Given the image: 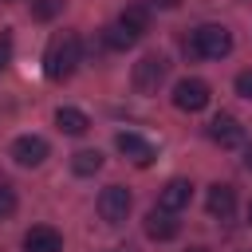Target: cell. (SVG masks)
<instances>
[{"mask_svg": "<svg viewBox=\"0 0 252 252\" xmlns=\"http://www.w3.org/2000/svg\"><path fill=\"white\" fill-rule=\"evenodd\" d=\"M189 197H193V185H189L185 177H173V181H165V189L158 193V205L169 209V213H177V209L189 205Z\"/></svg>", "mask_w": 252, "mask_h": 252, "instance_id": "7c38bea8", "label": "cell"}, {"mask_svg": "<svg viewBox=\"0 0 252 252\" xmlns=\"http://www.w3.org/2000/svg\"><path fill=\"white\" fill-rule=\"evenodd\" d=\"M134 43H138V35H134V32H126L118 20L106 28V47H114V51H126V47H134Z\"/></svg>", "mask_w": 252, "mask_h": 252, "instance_id": "2e32d148", "label": "cell"}, {"mask_svg": "<svg viewBox=\"0 0 252 252\" xmlns=\"http://www.w3.org/2000/svg\"><path fill=\"white\" fill-rule=\"evenodd\" d=\"M71 169H75L79 177H91V173L102 169V154H98V150H79V154H71Z\"/></svg>", "mask_w": 252, "mask_h": 252, "instance_id": "9a60e30c", "label": "cell"}, {"mask_svg": "<svg viewBox=\"0 0 252 252\" xmlns=\"http://www.w3.org/2000/svg\"><path fill=\"white\" fill-rule=\"evenodd\" d=\"M185 51L189 55H201V59H224L232 51V35L220 24H201L193 32V39H185Z\"/></svg>", "mask_w": 252, "mask_h": 252, "instance_id": "7a4b0ae2", "label": "cell"}, {"mask_svg": "<svg viewBox=\"0 0 252 252\" xmlns=\"http://www.w3.org/2000/svg\"><path fill=\"white\" fill-rule=\"evenodd\" d=\"M79 59H83L79 35H75V32H59V35L47 43V51H43V71H47V79H67V75L79 67Z\"/></svg>", "mask_w": 252, "mask_h": 252, "instance_id": "6da1fadb", "label": "cell"}, {"mask_svg": "<svg viewBox=\"0 0 252 252\" xmlns=\"http://www.w3.org/2000/svg\"><path fill=\"white\" fill-rule=\"evenodd\" d=\"M114 146H118V154H126V158H130L134 165H142V169L158 158V154H154V146H150L142 134H134V130H122V134L114 138Z\"/></svg>", "mask_w": 252, "mask_h": 252, "instance_id": "8992f818", "label": "cell"}, {"mask_svg": "<svg viewBox=\"0 0 252 252\" xmlns=\"http://www.w3.org/2000/svg\"><path fill=\"white\" fill-rule=\"evenodd\" d=\"M236 94L252 98V71H240V75H236Z\"/></svg>", "mask_w": 252, "mask_h": 252, "instance_id": "d6986e66", "label": "cell"}, {"mask_svg": "<svg viewBox=\"0 0 252 252\" xmlns=\"http://www.w3.org/2000/svg\"><path fill=\"white\" fill-rule=\"evenodd\" d=\"M118 24L126 28V32H134L138 39H142V32L150 28V12H146V4H130L122 16H118Z\"/></svg>", "mask_w": 252, "mask_h": 252, "instance_id": "5bb4252c", "label": "cell"}, {"mask_svg": "<svg viewBox=\"0 0 252 252\" xmlns=\"http://www.w3.org/2000/svg\"><path fill=\"white\" fill-rule=\"evenodd\" d=\"M209 138H213L220 150H232V146L244 142V126H240L232 114H217V118L209 122Z\"/></svg>", "mask_w": 252, "mask_h": 252, "instance_id": "52a82bcc", "label": "cell"}, {"mask_svg": "<svg viewBox=\"0 0 252 252\" xmlns=\"http://www.w3.org/2000/svg\"><path fill=\"white\" fill-rule=\"evenodd\" d=\"M12 213H16V189L0 181V220H4V217H12Z\"/></svg>", "mask_w": 252, "mask_h": 252, "instance_id": "ac0fdd59", "label": "cell"}, {"mask_svg": "<svg viewBox=\"0 0 252 252\" xmlns=\"http://www.w3.org/2000/svg\"><path fill=\"white\" fill-rule=\"evenodd\" d=\"M154 4H158V8H177L181 0H154Z\"/></svg>", "mask_w": 252, "mask_h": 252, "instance_id": "44dd1931", "label": "cell"}, {"mask_svg": "<svg viewBox=\"0 0 252 252\" xmlns=\"http://www.w3.org/2000/svg\"><path fill=\"white\" fill-rule=\"evenodd\" d=\"M63 12V0H32V16L35 20H55Z\"/></svg>", "mask_w": 252, "mask_h": 252, "instance_id": "e0dca14e", "label": "cell"}, {"mask_svg": "<svg viewBox=\"0 0 252 252\" xmlns=\"http://www.w3.org/2000/svg\"><path fill=\"white\" fill-rule=\"evenodd\" d=\"M24 252H63V236L47 224H35L24 236Z\"/></svg>", "mask_w": 252, "mask_h": 252, "instance_id": "8fae6325", "label": "cell"}, {"mask_svg": "<svg viewBox=\"0 0 252 252\" xmlns=\"http://www.w3.org/2000/svg\"><path fill=\"white\" fill-rule=\"evenodd\" d=\"M173 106H177V110H189V114L205 110V106H209V83H205V79H181V83L173 87Z\"/></svg>", "mask_w": 252, "mask_h": 252, "instance_id": "277c9868", "label": "cell"}, {"mask_svg": "<svg viewBox=\"0 0 252 252\" xmlns=\"http://www.w3.org/2000/svg\"><path fill=\"white\" fill-rule=\"evenodd\" d=\"M244 169H248V173H252V146H248V150H244Z\"/></svg>", "mask_w": 252, "mask_h": 252, "instance_id": "7402d4cb", "label": "cell"}, {"mask_svg": "<svg viewBox=\"0 0 252 252\" xmlns=\"http://www.w3.org/2000/svg\"><path fill=\"white\" fill-rule=\"evenodd\" d=\"M165 71H169V63L161 55H142L134 63V91L138 94H158V87L165 83Z\"/></svg>", "mask_w": 252, "mask_h": 252, "instance_id": "3957f363", "label": "cell"}, {"mask_svg": "<svg viewBox=\"0 0 252 252\" xmlns=\"http://www.w3.org/2000/svg\"><path fill=\"white\" fill-rule=\"evenodd\" d=\"M55 126H59L63 134H87V130H91V118H87L79 106H59V110H55Z\"/></svg>", "mask_w": 252, "mask_h": 252, "instance_id": "4fadbf2b", "label": "cell"}, {"mask_svg": "<svg viewBox=\"0 0 252 252\" xmlns=\"http://www.w3.org/2000/svg\"><path fill=\"white\" fill-rule=\"evenodd\" d=\"M126 213H130V193H126L122 185H106V189L98 193V217H102L106 224H122Z\"/></svg>", "mask_w": 252, "mask_h": 252, "instance_id": "5b68a950", "label": "cell"}, {"mask_svg": "<svg viewBox=\"0 0 252 252\" xmlns=\"http://www.w3.org/2000/svg\"><path fill=\"white\" fill-rule=\"evenodd\" d=\"M12 158L32 169V165H39V161L47 158V142H43L39 134H20V138L12 142Z\"/></svg>", "mask_w": 252, "mask_h": 252, "instance_id": "ba28073f", "label": "cell"}, {"mask_svg": "<svg viewBox=\"0 0 252 252\" xmlns=\"http://www.w3.org/2000/svg\"><path fill=\"white\" fill-rule=\"evenodd\" d=\"M189 252H209V248H201V244H193V248H189Z\"/></svg>", "mask_w": 252, "mask_h": 252, "instance_id": "603a6c76", "label": "cell"}, {"mask_svg": "<svg viewBox=\"0 0 252 252\" xmlns=\"http://www.w3.org/2000/svg\"><path fill=\"white\" fill-rule=\"evenodd\" d=\"M248 220H252V205H248Z\"/></svg>", "mask_w": 252, "mask_h": 252, "instance_id": "cb8c5ba5", "label": "cell"}, {"mask_svg": "<svg viewBox=\"0 0 252 252\" xmlns=\"http://www.w3.org/2000/svg\"><path fill=\"white\" fill-rule=\"evenodd\" d=\"M177 228H181V224L173 220V213H169V209H161V205H158V209H150V213H146V236H150V240H173V236H177Z\"/></svg>", "mask_w": 252, "mask_h": 252, "instance_id": "30bf717a", "label": "cell"}, {"mask_svg": "<svg viewBox=\"0 0 252 252\" xmlns=\"http://www.w3.org/2000/svg\"><path fill=\"white\" fill-rule=\"evenodd\" d=\"M205 209H209V217H217V220H228L232 213H236V189L232 185H209V201H205Z\"/></svg>", "mask_w": 252, "mask_h": 252, "instance_id": "9c48e42d", "label": "cell"}, {"mask_svg": "<svg viewBox=\"0 0 252 252\" xmlns=\"http://www.w3.org/2000/svg\"><path fill=\"white\" fill-rule=\"evenodd\" d=\"M12 63V35H0V67Z\"/></svg>", "mask_w": 252, "mask_h": 252, "instance_id": "ffe728a7", "label": "cell"}]
</instances>
